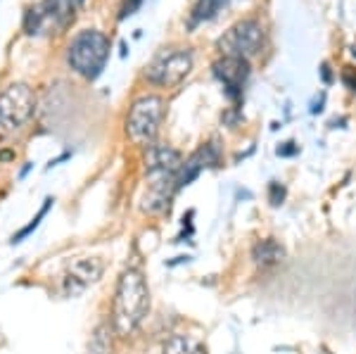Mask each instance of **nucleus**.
<instances>
[{"label": "nucleus", "mask_w": 356, "mask_h": 354, "mask_svg": "<svg viewBox=\"0 0 356 354\" xmlns=\"http://www.w3.org/2000/svg\"><path fill=\"white\" fill-rule=\"evenodd\" d=\"M214 77L223 83L228 98L238 102L243 98L247 77H250V62L240 57H221L214 62Z\"/></svg>", "instance_id": "8"}, {"label": "nucleus", "mask_w": 356, "mask_h": 354, "mask_svg": "<svg viewBox=\"0 0 356 354\" xmlns=\"http://www.w3.org/2000/svg\"><path fill=\"white\" fill-rule=\"evenodd\" d=\"M297 150H300V147H297L295 143H285L283 147H278V155L280 157H290V155H297Z\"/></svg>", "instance_id": "20"}, {"label": "nucleus", "mask_w": 356, "mask_h": 354, "mask_svg": "<svg viewBox=\"0 0 356 354\" xmlns=\"http://www.w3.org/2000/svg\"><path fill=\"white\" fill-rule=\"evenodd\" d=\"M193 72V53L188 48H164L145 67L147 83L174 88Z\"/></svg>", "instance_id": "6"}, {"label": "nucleus", "mask_w": 356, "mask_h": 354, "mask_svg": "<svg viewBox=\"0 0 356 354\" xmlns=\"http://www.w3.org/2000/svg\"><path fill=\"white\" fill-rule=\"evenodd\" d=\"M114 340H117V330H114L112 321H100L90 333L86 354H114Z\"/></svg>", "instance_id": "13"}, {"label": "nucleus", "mask_w": 356, "mask_h": 354, "mask_svg": "<svg viewBox=\"0 0 356 354\" xmlns=\"http://www.w3.org/2000/svg\"><path fill=\"white\" fill-rule=\"evenodd\" d=\"M228 3H231V0H197L195 8H193V13H191V22H188V26L195 29L197 24H202V22L214 19L223 8H228Z\"/></svg>", "instance_id": "14"}, {"label": "nucleus", "mask_w": 356, "mask_h": 354, "mask_svg": "<svg viewBox=\"0 0 356 354\" xmlns=\"http://www.w3.org/2000/svg\"><path fill=\"white\" fill-rule=\"evenodd\" d=\"M105 259L102 257H76L74 262H69L65 266V273L60 278L62 293L67 298H74V295H81L83 290H88L90 285H95L105 276Z\"/></svg>", "instance_id": "7"}, {"label": "nucleus", "mask_w": 356, "mask_h": 354, "mask_svg": "<svg viewBox=\"0 0 356 354\" xmlns=\"http://www.w3.org/2000/svg\"><path fill=\"white\" fill-rule=\"evenodd\" d=\"M147 314H150V288H147L143 271L129 266L122 271L117 288H114L110 321L119 338H129L140 328Z\"/></svg>", "instance_id": "1"}, {"label": "nucleus", "mask_w": 356, "mask_h": 354, "mask_svg": "<svg viewBox=\"0 0 356 354\" xmlns=\"http://www.w3.org/2000/svg\"><path fill=\"white\" fill-rule=\"evenodd\" d=\"M264 41H266V31H264V24L254 17H247V19H240L228 29L226 33L216 41V48L223 57H240V60H247L250 57L259 55L264 48Z\"/></svg>", "instance_id": "5"}, {"label": "nucleus", "mask_w": 356, "mask_h": 354, "mask_svg": "<svg viewBox=\"0 0 356 354\" xmlns=\"http://www.w3.org/2000/svg\"><path fill=\"white\" fill-rule=\"evenodd\" d=\"M252 259L259 269H273L285 259V248L275 238H264V241H257L254 248H252Z\"/></svg>", "instance_id": "11"}, {"label": "nucleus", "mask_w": 356, "mask_h": 354, "mask_svg": "<svg viewBox=\"0 0 356 354\" xmlns=\"http://www.w3.org/2000/svg\"><path fill=\"white\" fill-rule=\"evenodd\" d=\"M321 74H323V81H330V67L328 65L321 67Z\"/></svg>", "instance_id": "21"}, {"label": "nucleus", "mask_w": 356, "mask_h": 354, "mask_svg": "<svg viewBox=\"0 0 356 354\" xmlns=\"http://www.w3.org/2000/svg\"><path fill=\"white\" fill-rule=\"evenodd\" d=\"M110 38L97 29H86L72 38L67 48V62L79 77L93 81L105 70L110 60Z\"/></svg>", "instance_id": "2"}, {"label": "nucleus", "mask_w": 356, "mask_h": 354, "mask_svg": "<svg viewBox=\"0 0 356 354\" xmlns=\"http://www.w3.org/2000/svg\"><path fill=\"white\" fill-rule=\"evenodd\" d=\"M183 159L181 152L171 145H150L145 155L147 176H176Z\"/></svg>", "instance_id": "10"}, {"label": "nucleus", "mask_w": 356, "mask_h": 354, "mask_svg": "<svg viewBox=\"0 0 356 354\" xmlns=\"http://www.w3.org/2000/svg\"><path fill=\"white\" fill-rule=\"evenodd\" d=\"M216 164H219V147H216L214 143H207V145L200 147L197 152H193V155L181 164V169H178V174H176V191H183L186 186H191L204 169L216 167Z\"/></svg>", "instance_id": "9"}, {"label": "nucleus", "mask_w": 356, "mask_h": 354, "mask_svg": "<svg viewBox=\"0 0 356 354\" xmlns=\"http://www.w3.org/2000/svg\"><path fill=\"white\" fill-rule=\"evenodd\" d=\"M36 112V93L26 83H10L0 90V134L13 136L31 122Z\"/></svg>", "instance_id": "4"}, {"label": "nucleus", "mask_w": 356, "mask_h": 354, "mask_svg": "<svg viewBox=\"0 0 356 354\" xmlns=\"http://www.w3.org/2000/svg\"><path fill=\"white\" fill-rule=\"evenodd\" d=\"M164 119V100L159 95H140L126 117V136L134 145L150 147L157 140Z\"/></svg>", "instance_id": "3"}, {"label": "nucleus", "mask_w": 356, "mask_h": 354, "mask_svg": "<svg viewBox=\"0 0 356 354\" xmlns=\"http://www.w3.org/2000/svg\"><path fill=\"white\" fill-rule=\"evenodd\" d=\"M342 81L347 83V88L349 90H356V74L352 67H344V72H342Z\"/></svg>", "instance_id": "19"}, {"label": "nucleus", "mask_w": 356, "mask_h": 354, "mask_svg": "<svg viewBox=\"0 0 356 354\" xmlns=\"http://www.w3.org/2000/svg\"><path fill=\"white\" fill-rule=\"evenodd\" d=\"M283 200H285V188L273 181V184L268 186V202H271L273 207H278V204H283Z\"/></svg>", "instance_id": "17"}, {"label": "nucleus", "mask_w": 356, "mask_h": 354, "mask_svg": "<svg viewBox=\"0 0 356 354\" xmlns=\"http://www.w3.org/2000/svg\"><path fill=\"white\" fill-rule=\"evenodd\" d=\"M41 5L45 15H48L50 29H65L74 22V15H76L81 0H43Z\"/></svg>", "instance_id": "12"}, {"label": "nucleus", "mask_w": 356, "mask_h": 354, "mask_svg": "<svg viewBox=\"0 0 356 354\" xmlns=\"http://www.w3.org/2000/svg\"><path fill=\"white\" fill-rule=\"evenodd\" d=\"M50 207H53V198H45L43 207H41V209H38V214H36V216H33V219H31V224H26L24 228H22V231H17V233H15V236H13V238H10V243H13V245H19V243H24V241H26V238H29V236H31V233H33V231H36V228H38V226H41V221L45 219V214H48V212H50Z\"/></svg>", "instance_id": "16"}, {"label": "nucleus", "mask_w": 356, "mask_h": 354, "mask_svg": "<svg viewBox=\"0 0 356 354\" xmlns=\"http://www.w3.org/2000/svg\"><path fill=\"white\" fill-rule=\"evenodd\" d=\"M164 354H207V350L202 342L191 338V335H174L166 340Z\"/></svg>", "instance_id": "15"}, {"label": "nucleus", "mask_w": 356, "mask_h": 354, "mask_svg": "<svg viewBox=\"0 0 356 354\" xmlns=\"http://www.w3.org/2000/svg\"><path fill=\"white\" fill-rule=\"evenodd\" d=\"M140 5H143V0H126V3L122 5V13H119V19H126V17L136 15Z\"/></svg>", "instance_id": "18"}]
</instances>
